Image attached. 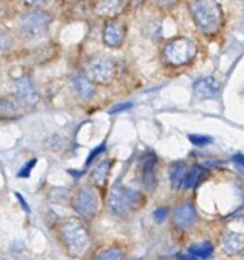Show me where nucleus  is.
Returning <instances> with one entry per match:
<instances>
[{"instance_id":"9","label":"nucleus","mask_w":244,"mask_h":260,"mask_svg":"<svg viewBox=\"0 0 244 260\" xmlns=\"http://www.w3.org/2000/svg\"><path fill=\"white\" fill-rule=\"evenodd\" d=\"M196 221H197V212H196L194 206L189 201L182 203L174 210L173 222H174L176 227H179L182 230H186V229H191L196 224Z\"/></svg>"},{"instance_id":"1","label":"nucleus","mask_w":244,"mask_h":260,"mask_svg":"<svg viewBox=\"0 0 244 260\" xmlns=\"http://www.w3.org/2000/svg\"><path fill=\"white\" fill-rule=\"evenodd\" d=\"M189 11L200 32L214 35L222 29L223 12L215 0H193L189 3Z\"/></svg>"},{"instance_id":"14","label":"nucleus","mask_w":244,"mask_h":260,"mask_svg":"<svg viewBox=\"0 0 244 260\" xmlns=\"http://www.w3.org/2000/svg\"><path fill=\"white\" fill-rule=\"evenodd\" d=\"M141 174H142L144 186L148 190L154 189V186H156V158H154V155L144 158L142 166H141Z\"/></svg>"},{"instance_id":"2","label":"nucleus","mask_w":244,"mask_h":260,"mask_svg":"<svg viewBox=\"0 0 244 260\" xmlns=\"http://www.w3.org/2000/svg\"><path fill=\"white\" fill-rule=\"evenodd\" d=\"M142 201L144 197L141 192L118 184L112 189L109 195V210L112 215L124 218L131 212L138 210L142 206Z\"/></svg>"},{"instance_id":"5","label":"nucleus","mask_w":244,"mask_h":260,"mask_svg":"<svg viewBox=\"0 0 244 260\" xmlns=\"http://www.w3.org/2000/svg\"><path fill=\"white\" fill-rule=\"evenodd\" d=\"M49 23H50V17L44 11H31L20 17L18 27L23 37L29 40H35L47 32Z\"/></svg>"},{"instance_id":"11","label":"nucleus","mask_w":244,"mask_h":260,"mask_svg":"<svg viewBox=\"0 0 244 260\" xmlns=\"http://www.w3.org/2000/svg\"><path fill=\"white\" fill-rule=\"evenodd\" d=\"M220 93V84L217 79L208 76V78H202L194 84V96L197 99H214L217 98Z\"/></svg>"},{"instance_id":"30","label":"nucleus","mask_w":244,"mask_h":260,"mask_svg":"<svg viewBox=\"0 0 244 260\" xmlns=\"http://www.w3.org/2000/svg\"><path fill=\"white\" fill-rule=\"evenodd\" d=\"M156 3L162 8H170L171 5H174V0H156Z\"/></svg>"},{"instance_id":"7","label":"nucleus","mask_w":244,"mask_h":260,"mask_svg":"<svg viewBox=\"0 0 244 260\" xmlns=\"http://www.w3.org/2000/svg\"><path fill=\"white\" fill-rule=\"evenodd\" d=\"M115 73H116L115 62L104 56L92 59L87 66V76L98 84L112 82V79L115 78Z\"/></svg>"},{"instance_id":"31","label":"nucleus","mask_w":244,"mask_h":260,"mask_svg":"<svg viewBox=\"0 0 244 260\" xmlns=\"http://www.w3.org/2000/svg\"><path fill=\"white\" fill-rule=\"evenodd\" d=\"M26 5H35V3H38V2H41V0H23Z\"/></svg>"},{"instance_id":"28","label":"nucleus","mask_w":244,"mask_h":260,"mask_svg":"<svg viewBox=\"0 0 244 260\" xmlns=\"http://www.w3.org/2000/svg\"><path fill=\"white\" fill-rule=\"evenodd\" d=\"M8 46H9V40H8V37L0 35V55H3V52L8 49Z\"/></svg>"},{"instance_id":"27","label":"nucleus","mask_w":244,"mask_h":260,"mask_svg":"<svg viewBox=\"0 0 244 260\" xmlns=\"http://www.w3.org/2000/svg\"><path fill=\"white\" fill-rule=\"evenodd\" d=\"M234 163H235V166L238 168V171H241L244 174V155L243 154H237V155H234Z\"/></svg>"},{"instance_id":"23","label":"nucleus","mask_w":244,"mask_h":260,"mask_svg":"<svg viewBox=\"0 0 244 260\" xmlns=\"http://www.w3.org/2000/svg\"><path fill=\"white\" fill-rule=\"evenodd\" d=\"M35 163H37V158H32V160H29L21 169H20V172H18V178H28L29 175H31V171L34 169V166H35Z\"/></svg>"},{"instance_id":"20","label":"nucleus","mask_w":244,"mask_h":260,"mask_svg":"<svg viewBox=\"0 0 244 260\" xmlns=\"http://www.w3.org/2000/svg\"><path fill=\"white\" fill-rule=\"evenodd\" d=\"M20 110V104L15 99L11 98H3L0 101V111L6 113V114H15Z\"/></svg>"},{"instance_id":"22","label":"nucleus","mask_w":244,"mask_h":260,"mask_svg":"<svg viewBox=\"0 0 244 260\" xmlns=\"http://www.w3.org/2000/svg\"><path fill=\"white\" fill-rule=\"evenodd\" d=\"M189 142L196 146H206L209 143H212V137L209 136H202V134H189L188 136Z\"/></svg>"},{"instance_id":"10","label":"nucleus","mask_w":244,"mask_h":260,"mask_svg":"<svg viewBox=\"0 0 244 260\" xmlns=\"http://www.w3.org/2000/svg\"><path fill=\"white\" fill-rule=\"evenodd\" d=\"M125 38V26L118 20H109L102 30V40L109 47H119Z\"/></svg>"},{"instance_id":"8","label":"nucleus","mask_w":244,"mask_h":260,"mask_svg":"<svg viewBox=\"0 0 244 260\" xmlns=\"http://www.w3.org/2000/svg\"><path fill=\"white\" fill-rule=\"evenodd\" d=\"M14 90H15V98L23 102L24 105H34L38 101V93L34 87V82L31 81L29 76L23 75L14 81Z\"/></svg>"},{"instance_id":"3","label":"nucleus","mask_w":244,"mask_h":260,"mask_svg":"<svg viewBox=\"0 0 244 260\" xmlns=\"http://www.w3.org/2000/svg\"><path fill=\"white\" fill-rule=\"evenodd\" d=\"M61 239L70 256H83L90 244L89 232L79 221H69L61 227Z\"/></svg>"},{"instance_id":"29","label":"nucleus","mask_w":244,"mask_h":260,"mask_svg":"<svg viewBox=\"0 0 244 260\" xmlns=\"http://www.w3.org/2000/svg\"><path fill=\"white\" fill-rule=\"evenodd\" d=\"M15 197H17V200L20 201V204H21V207H23V210L26 212V213H29V206H28V203L24 201V198L20 195V193H15Z\"/></svg>"},{"instance_id":"25","label":"nucleus","mask_w":244,"mask_h":260,"mask_svg":"<svg viewBox=\"0 0 244 260\" xmlns=\"http://www.w3.org/2000/svg\"><path fill=\"white\" fill-rule=\"evenodd\" d=\"M104 149H105V143H101L98 148H95V149H93V151L89 154V157H87V161H86V166H89V165H90V163L95 160V157H96V155H99V154H101Z\"/></svg>"},{"instance_id":"32","label":"nucleus","mask_w":244,"mask_h":260,"mask_svg":"<svg viewBox=\"0 0 244 260\" xmlns=\"http://www.w3.org/2000/svg\"><path fill=\"white\" fill-rule=\"evenodd\" d=\"M70 2H75V0H70Z\"/></svg>"},{"instance_id":"6","label":"nucleus","mask_w":244,"mask_h":260,"mask_svg":"<svg viewBox=\"0 0 244 260\" xmlns=\"http://www.w3.org/2000/svg\"><path fill=\"white\" fill-rule=\"evenodd\" d=\"M98 206H99L98 195L90 187H81L73 198L75 212L86 221L95 218V215L98 213Z\"/></svg>"},{"instance_id":"21","label":"nucleus","mask_w":244,"mask_h":260,"mask_svg":"<svg viewBox=\"0 0 244 260\" xmlns=\"http://www.w3.org/2000/svg\"><path fill=\"white\" fill-rule=\"evenodd\" d=\"M95 260H124V254L119 248H109L99 253Z\"/></svg>"},{"instance_id":"18","label":"nucleus","mask_w":244,"mask_h":260,"mask_svg":"<svg viewBox=\"0 0 244 260\" xmlns=\"http://www.w3.org/2000/svg\"><path fill=\"white\" fill-rule=\"evenodd\" d=\"M109 172H110V161H109V160H104V161H101V163L93 169V172H92V180L95 181V184L104 186L105 181H107Z\"/></svg>"},{"instance_id":"26","label":"nucleus","mask_w":244,"mask_h":260,"mask_svg":"<svg viewBox=\"0 0 244 260\" xmlns=\"http://www.w3.org/2000/svg\"><path fill=\"white\" fill-rule=\"evenodd\" d=\"M167 215H168V209H167V207H159V209L153 213V216H154L156 221H159V222H162V221L167 218Z\"/></svg>"},{"instance_id":"24","label":"nucleus","mask_w":244,"mask_h":260,"mask_svg":"<svg viewBox=\"0 0 244 260\" xmlns=\"http://www.w3.org/2000/svg\"><path fill=\"white\" fill-rule=\"evenodd\" d=\"M133 107V104L131 102H122V104H118V105H113L110 110H109V113L110 114H115V113H121V111H125V110H130Z\"/></svg>"},{"instance_id":"17","label":"nucleus","mask_w":244,"mask_h":260,"mask_svg":"<svg viewBox=\"0 0 244 260\" xmlns=\"http://www.w3.org/2000/svg\"><path fill=\"white\" fill-rule=\"evenodd\" d=\"M186 251L197 260H208L214 253V247L211 242H200V244H194L188 247Z\"/></svg>"},{"instance_id":"13","label":"nucleus","mask_w":244,"mask_h":260,"mask_svg":"<svg viewBox=\"0 0 244 260\" xmlns=\"http://www.w3.org/2000/svg\"><path fill=\"white\" fill-rule=\"evenodd\" d=\"M130 3V0H99L96 3V14L102 17H113L121 14L125 6Z\"/></svg>"},{"instance_id":"19","label":"nucleus","mask_w":244,"mask_h":260,"mask_svg":"<svg viewBox=\"0 0 244 260\" xmlns=\"http://www.w3.org/2000/svg\"><path fill=\"white\" fill-rule=\"evenodd\" d=\"M202 172H203V169L200 168V166H193L189 171H188V175H186V178H185V187L186 189H194L197 184H199V181H200V177H202Z\"/></svg>"},{"instance_id":"4","label":"nucleus","mask_w":244,"mask_h":260,"mask_svg":"<svg viewBox=\"0 0 244 260\" xmlns=\"http://www.w3.org/2000/svg\"><path fill=\"white\" fill-rule=\"evenodd\" d=\"M197 55V46L194 41L179 37L168 41L164 47V59L174 67H182L189 64Z\"/></svg>"},{"instance_id":"15","label":"nucleus","mask_w":244,"mask_h":260,"mask_svg":"<svg viewBox=\"0 0 244 260\" xmlns=\"http://www.w3.org/2000/svg\"><path fill=\"white\" fill-rule=\"evenodd\" d=\"M73 87L78 93V96L84 101H89L95 94V87L89 76H84L83 73H76L73 76Z\"/></svg>"},{"instance_id":"12","label":"nucleus","mask_w":244,"mask_h":260,"mask_svg":"<svg viewBox=\"0 0 244 260\" xmlns=\"http://www.w3.org/2000/svg\"><path fill=\"white\" fill-rule=\"evenodd\" d=\"M222 248L229 256L241 253L244 250V235L232 230H225L222 236Z\"/></svg>"},{"instance_id":"16","label":"nucleus","mask_w":244,"mask_h":260,"mask_svg":"<svg viewBox=\"0 0 244 260\" xmlns=\"http://www.w3.org/2000/svg\"><path fill=\"white\" fill-rule=\"evenodd\" d=\"M188 166L185 163H176L173 165L171 171H170V180H171V186L173 189H179L180 186L185 184V178L188 175Z\"/></svg>"}]
</instances>
